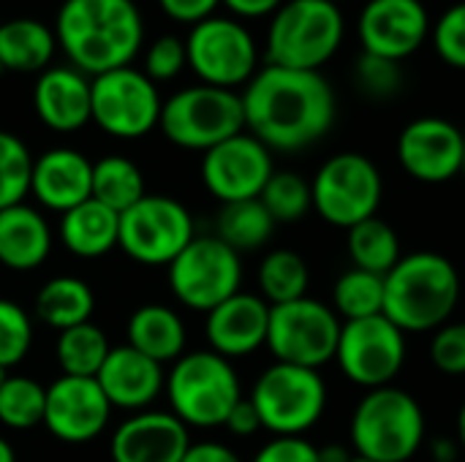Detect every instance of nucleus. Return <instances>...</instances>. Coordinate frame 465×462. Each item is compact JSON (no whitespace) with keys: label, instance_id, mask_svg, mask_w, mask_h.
<instances>
[{"label":"nucleus","instance_id":"nucleus-55","mask_svg":"<svg viewBox=\"0 0 465 462\" xmlns=\"http://www.w3.org/2000/svg\"><path fill=\"white\" fill-rule=\"evenodd\" d=\"M330 3H335V5H341V0H330Z\"/></svg>","mask_w":465,"mask_h":462},{"label":"nucleus","instance_id":"nucleus-1","mask_svg":"<svg viewBox=\"0 0 465 462\" xmlns=\"http://www.w3.org/2000/svg\"><path fill=\"white\" fill-rule=\"evenodd\" d=\"M245 131L270 152H300L322 142L338 117L332 84L322 71L264 65L245 84Z\"/></svg>","mask_w":465,"mask_h":462},{"label":"nucleus","instance_id":"nucleus-26","mask_svg":"<svg viewBox=\"0 0 465 462\" xmlns=\"http://www.w3.org/2000/svg\"><path fill=\"white\" fill-rule=\"evenodd\" d=\"M57 240L76 259H101L117 248L120 212L109 210L95 199H87L60 215Z\"/></svg>","mask_w":465,"mask_h":462},{"label":"nucleus","instance_id":"nucleus-36","mask_svg":"<svg viewBox=\"0 0 465 462\" xmlns=\"http://www.w3.org/2000/svg\"><path fill=\"white\" fill-rule=\"evenodd\" d=\"M46 387L30 376H8L0 384V425L8 430H33L44 425Z\"/></svg>","mask_w":465,"mask_h":462},{"label":"nucleus","instance_id":"nucleus-30","mask_svg":"<svg viewBox=\"0 0 465 462\" xmlns=\"http://www.w3.org/2000/svg\"><path fill=\"white\" fill-rule=\"evenodd\" d=\"M109 351L112 346H109L106 332L93 321L63 329L57 332V340H54L57 368L63 376H74V378H95Z\"/></svg>","mask_w":465,"mask_h":462},{"label":"nucleus","instance_id":"nucleus-23","mask_svg":"<svg viewBox=\"0 0 465 462\" xmlns=\"http://www.w3.org/2000/svg\"><path fill=\"white\" fill-rule=\"evenodd\" d=\"M30 196L38 207L68 212L93 196V161L74 147H52L33 158Z\"/></svg>","mask_w":465,"mask_h":462},{"label":"nucleus","instance_id":"nucleus-11","mask_svg":"<svg viewBox=\"0 0 465 462\" xmlns=\"http://www.w3.org/2000/svg\"><path fill=\"white\" fill-rule=\"evenodd\" d=\"M193 237V215L174 196L147 193L120 212L117 248L142 267H169Z\"/></svg>","mask_w":465,"mask_h":462},{"label":"nucleus","instance_id":"nucleus-42","mask_svg":"<svg viewBox=\"0 0 465 462\" xmlns=\"http://www.w3.org/2000/svg\"><path fill=\"white\" fill-rule=\"evenodd\" d=\"M188 65L185 54V38L177 35H158L147 49H144V74L158 84V82H172L174 76L183 74Z\"/></svg>","mask_w":465,"mask_h":462},{"label":"nucleus","instance_id":"nucleus-40","mask_svg":"<svg viewBox=\"0 0 465 462\" xmlns=\"http://www.w3.org/2000/svg\"><path fill=\"white\" fill-rule=\"evenodd\" d=\"M33 349V319L14 302L0 297V370L16 368Z\"/></svg>","mask_w":465,"mask_h":462},{"label":"nucleus","instance_id":"nucleus-34","mask_svg":"<svg viewBox=\"0 0 465 462\" xmlns=\"http://www.w3.org/2000/svg\"><path fill=\"white\" fill-rule=\"evenodd\" d=\"M256 280H259V297L270 308L302 300L308 297V283H311L308 261L289 248L270 251L259 264Z\"/></svg>","mask_w":465,"mask_h":462},{"label":"nucleus","instance_id":"nucleus-12","mask_svg":"<svg viewBox=\"0 0 465 462\" xmlns=\"http://www.w3.org/2000/svg\"><path fill=\"white\" fill-rule=\"evenodd\" d=\"M163 98L139 68L123 65L90 79V123L114 139H142L158 128Z\"/></svg>","mask_w":465,"mask_h":462},{"label":"nucleus","instance_id":"nucleus-10","mask_svg":"<svg viewBox=\"0 0 465 462\" xmlns=\"http://www.w3.org/2000/svg\"><path fill=\"white\" fill-rule=\"evenodd\" d=\"M313 210L335 229H351L379 215L384 180L379 166L362 152H338L327 158L311 180Z\"/></svg>","mask_w":465,"mask_h":462},{"label":"nucleus","instance_id":"nucleus-29","mask_svg":"<svg viewBox=\"0 0 465 462\" xmlns=\"http://www.w3.org/2000/svg\"><path fill=\"white\" fill-rule=\"evenodd\" d=\"M93 313H95V294L90 283L76 275L49 278L33 300V316L54 332L84 324L93 319Z\"/></svg>","mask_w":465,"mask_h":462},{"label":"nucleus","instance_id":"nucleus-43","mask_svg":"<svg viewBox=\"0 0 465 462\" xmlns=\"http://www.w3.org/2000/svg\"><path fill=\"white\" fill-rule=\"evenodd\" d=\"M430 359L444 376H465V321H447L433 332Z\"/></svg>","mask_w":465,"mask_h":462},{"label":"nucleus","instance_id":"nucleus-16","mask_svg":"<svg viewBox=\"0 0 465 462\" xmlns=\"http://www.w3.org/2000/svg\"><path fill=\"white\" fill-rule=\"evenodd\" d=\"M272 172V152L248 131L215 144L202 155V182L221 204L259 199Z\"/></svg>","mask_w":465,"mask_h":462},{"label":"nucleus","instance_id":"nucleus-15","mask_svg":"<svg viewBox=\"0 0 465 462\" xmlns=\"http://www.w3.org/2000/svg\"><path fill=\"white\" fill-rule=\"evenodd\" d=\"M335 362L351 384L368 392L392 387L406 365V335L384 313L343 321Z\"/></svg>","mask_w":465,"mask_h":462},{"label":"nucleus","instance_id":"nucleus-21","mask_svg":"<svg viewBox=\"0 0 465 462\" xmlns=\"http://www.w3.org/2000/svg\"><path fill=\"white\" fill-rule=\"evenodd\" d=\"M270 305L251 291H237L210 313H204V338L210 351L223 359H242L267 346Z\"/></svg>","mask_w":465,"mask_h":462},{"label":"nucleus","instance_id":"nucleus-56","mask_svg":"<svg viewBox=\"0 0 465 462\" xmlns=\"http://www.w3.org/2000/svg\"><path fill=\"white\" fill-rule=\"evenodd\" d=\"M0 74H3V68H0Z\"/></svg>","mask_w":465,"mask_h":462},{"label":"nucleus","instance_id":"nucleus-9","mask_svg":"<svg viewBox=\"0 0 465 462\" xmlns=\"http://www.w3.org/2000/svg\"><path fill=\"white\" fill-rule=\"evenodd\" d=\"M172 297L196 313H210L242 291V259L215 234H196L166 267Z\"/></svg>","mask_w":465,"mask_h":462},{"label":"nucleus","instance_id":"nucleus-49","mask_svg":"<svg viewBox=\"0 0 465 462\" xmlns=\"http://www.w3.org/2000/svg\"><path fill=\"white\" fill-rule=\"evenodd\" d=\"M351 452L346 447H338V444H330V447H322L319 449V462H351Z\"/></svg>","mask_w":465,"mask_h":462},{"label":"nucleus","instance_id":"nucleus-44","mask_svg":"<svg viewBox=\"0 0 465 462\" xmlns=\"http://www.w3.org/2000/svg\"><path fill=\"white\" fill-rule=\"evenodd\" d=\"M251 462H319V447L302 436H275L267 441Z\"/></svg>","mask_w":465,"mask_h":462},{"label":"nucleus","instance_id":"nucleus-17","mask_svg":"<svg viewBox=\"0 0 465 462\" xmlns=\"http://www.w3.org/2000/svg\"><path fill=\"white\" fill-rule=\"evenodd\" d=\"M465 133L444 117H417L398 136V161L409 177L441 185L463 172Z\"/></svg>","mask_w":465,"mask_h":462},{"label":"nucleus","instance_id":"nucleus-6","mask_svg":"<svg viewBox=\"0 0 465 462\" xmlns=\"http://www.w3.org/2000/svg\"><path fill=\"white\" fill-rule=\"evenodd\" d=\"M425 411L398 387L371 389L354 408L349 438L354 455L371 462H409L425 444Z\"/></svg>","mask_w":465,"mask_h":462},{"label":"nucleus","instance_id":"nucleus-39","mask_svg":"<svg viewBox=\"0 0 465 462\" xmlns=\"http://www.w3.org/2000/svg\"><path fill=\"white\" fill-rule=\"evenodd\" d=\"M403 68L398 60L362 52L354 63V84L371 101H390L403 90Z\"/></svg>","mask_w":465,"mask_h":462},{"label":"nucleus","instance_id":"nucleus-28","mask_svg":"<svg viewBox=\"0 0 465 462\" xmlns=\"http://www.w3.org/2000/svg\"><path fill=\"white\" fill-rule=\"evenodd\" d=\"M57 52L54 27L33 16L0 22V68L11 74H41Z\"/></svg>","mask_w":465,"mask_h":462},{"label":"nucleus","instance_id":"nucleus-33","mask_svg":"<svg viewBox=\"0 0 465 462\" xmlns=\"http://www.w3.org/2000/svg\"><path fill=\"white\" fill-rule=\"evenodd\" d=\"M349 259L357 270L387 275L401 259V237L398 231L379 215L349 229Z\"/></svg>","mask_w":465,"mask_h":462},{"label":"nucleus","instance_id":"nucleus-32","mask_svg":"<svg viewBox=\"0 0 465 462\" xmlns=\"http://www.w3.org/2000/svg\"><path fill=\"white\" fill-rule=\"evenodd\" d=\"M144 174L125 155H104L93 161V196L114 212L131 210L139 199H144Z\"/></svg>","mask_w":465,"mask_h":462},{"label":"nucleus","instance_id":"nucleus-47","mask_svg":"<svg viewBox=\"0 0 465 462\" xmlns=\"http://www.w3.org/2000/svg\"><path fill=\"white\" fill-rule=\"evenodd\" d=\"M183 462H242L234 449H229L226 444L218 441H196L188 447Z\"/></svg>","mask_w":465,"mask_h":462},{"label":"nucleus","instance_id":"nucleus-20","mask_svg":"<svg viewBox=\"0 0 465 462\" xmlns=\"http://www.w3.org/2000/svg\"><path fill=\"white\" fill-rule=\"evenodd\" d=\"M188 428L172 411H139L120 422L109 438L112 462H183L191 447Z\"/></svg>","mask_w":465,"mask_h":462},{"label":"nucleus","instance_id":"nucleus-52","mask_svg":"<svg viewBox=\"0 0 465 462\" xmlns=\"http://www.w3.org/2000/svg\"><path fill=\"white\" fill-rule=\"evenodd\" d=\"M351 462H371V460H365V457H360V455H354V457H351Z\"/></svg>","mask_w":465,"mask_h":462},{"label":"nucleus","instance_id":"nucleus-27","mask_svg":"<svg viewBox=\"0 0 465 462\" xmlns=\"http://www.w3.org/2000/svg\"><path fill=\"white\" fill-rule=\"evenodd\" d=\"M125 338L128 346L136 349L139 354L166 365V362H177L185 354V324L180 319V313L169 305L161 302H147L139 305L125 324Z\"/></svg>","mask_w":465,"mask_h":462},{"label":"nucleus","instance_id":"nucleus-46","mask_svg":"<svg viewBox=\"0 0 465 462\" xmlns=\"http://www.w3.org/2000/svg\"><path fill=\"white\" fill-rule=\"evenodd\" d=\"M223 428H226L232 436H237V438H251V436H256V433L262 430V419H259L253 403H251L248 398H242V400L232 408V414H229V419H226Z\"/></svg>","mask_w":465,"mask_h":462},{"label":"nucleus","instance_id":"nucleus-37","mask_svg":"<svg viewBox=\"0 0 465 462\" xmlns=\"http://www.w3.org/2000/svg\"><path fill=\"white\" fill-rule=\"evenodd\" d=\"M259 202L272 215L275 223H297L313 210L311 182L297 172H272Z\"/></svg>","mask_w":465,"mask_h":462},{"label":"nucleus","instance_id":"nucleus-19","mask_svg":"<svg viewBox=\"0 0 465 462\" xmlns=\"http://www.w3.org/2000/svg\"><path fill=\"white\" fill-rule=\"evenodd\" d=\"M357 30L362 52L403 63L430 35V14L422 0H368Z\"/></svg>","mask_w":465,"mask_h":462},{"label":"nucleus","instance_id":"nucleus-54","mask_svg":"<svg viewBox=\"0 0 465 462\" xmlns=\"http://www.w3.org/2000/svg\"><path fill=\"white\" fill-rule=\"evenodd\" d=\"M460 174H463V177H465V152H463V172H460Z\"/></svg>","mask_w":465,"mask_h":462},{"label":"nucleus","instance_id":"nucleus-13","mask_svg":"<svg viewBox=\"0 0 465 462\" xmlns=\"http://www.w3.org/2000/svg\"><path fill=\"white\" fill-rule=\"evenodd\" d=\"M188 68L202 84L237 90L259 71V46L251 30L234 16H210L185 38Z\"/></svg>","mask_w":465,"mask_h":462},{"label":"nucleus","instance_id":"nucleus-25","mask_svg":"<svg viewBox=\"0 0 465 462\" xmlns=\"http://www.w3.org/2000/svg\"><path fill=\"white\" fill-rule=\"evenodd\" d=\"M54 245V231L44 212L30 204L0 210V267L11 272L38 270Z\"/></svg>","mask_w":465,"mask_h":462},{"label":"nucleus","instance_id":"nucleus-51","mask_svg":"<svg viewBox=\"0 0 465 462\" xmlns=\"http://www.w3.org/2000/svg\"><path fill=\"white\" fill-rule=\"evenodd\" d=\"M458 441H460V449L465 452V403L460 406V414H458Z\"/></svg>","mask_w":465,"mask_h":462},{"label":"nucleus","instance_id":"nucleus-24","mask_svg":"<svg viewBox=\"0 0 465 462\" xmlns=\"http://www.w3.org/2000/svg\"><path fill=\"white\" fill-rule=\"evenodd\" d=\"M33 112L54 133H74L90 123V76L74 65H49L33 84Z\"/></svg>","mask_w":465,"mask_h":462},{"label":"nucleus","instance_id":"nucleus-45","mask_svg":"<svg viewBox=\"0 0 465 462\" xmlns=\"http://www.w3.org/2000/svg\"><path fill=\"white\" fill-rule=\"evenodd\" d=\"M161 11L174 19V22H183V25H199L210 16H215L221 0H158Z\"/></svg>","mask_w":465,"mask_h":462},{"label":"nucleus","instance_id":"nucleus-7","mask_svg":"<svg viewBox=\"0 0 465 462\" xmlns=\"http://www.w3.org/2000/svg\"><path fill=\"white\" fill-rule=\"evenodd\" d=\"M158 128L174 147L207 152L245 131L242 95L202 82L183 87L163 101Z\"/></svg>","mask_w":465,"mask_h":462},{"label":"nucleus","instance_id":"nucleus-3","mask_svg":"<svg viewBox=\"0 0 465 462\" xmlns=\"http://www.w3.org/2000/svg\"><path fill=\"white\" fill-rule=\"evenodd\" d=\"M460 302V275L455 264L433 251L403 256L384 275V316L403 332H436Z\"/></svg>","mask_w":465,"mask_h":462},{"label":"nucleus","instance_id":"nucleus-38","mask_svg":"<svg viewBox=\"0 0 465 462\" xmlns=\"http://www.w3.org/2000/svg\"><path fill=\"white\" fill-rule=\"evenodd\" d=\"M33 155L27 144L11 133L0 131V210L22 204L30 196Z\"/></svg>","mask_w":465,"mask_h":462},{"label":"nucleus","instance_id":"nucleus-53","mask_svg":"<svg viewBox=\"0 0 465 462\" xmlns=\"http://www.w3.org/2000/svg\"><path fill=\"white\" fill-rule=\"evenodd\" d=\"M3 378H5V370H0V384H3Z\"/></svg>","mask_w":465,"mask_h":462},{"label":"nucleus","instance_id":"nucleus-2","mask_svg":"<svg viewBox=\"0 0 465 462\" xmlns=\"http://www.w3.org/2000/svg\"><path fill=\"white\" fill-rule=\"evenodd\" d=\"M54 38L68 65L93 79L131 65L144 41V19L134 0H63Z\"/></svg>","mask_w":465,"mask_h":462},{"label":"nucleus","instance_id":"nucleus-35","mask_svg":"<svg viewBox=\"0 0 465 462\" xmlns=\"http://www.w3.org/2000/svg\"><path fill=\"white\" fill-rule=\"evenodd\" d=\"M332 310L343 321L371 319L384 313V278L365 270H346L332 289Z\"/></svg>","mask_w":465,"mask_h":462},{"label":"nucleus","instance_id":"nucleus-8","mask_svg":"<svg viewBox=\"0 0 465 462\" xmlns=\"http://www.w3.org/2000/svg\"><path fill=\"white\" fill-rule=\"evenodd\" d=\"M272 436H305L327 408V384L319 370L272 362L253 384L248 398Z\"/></svg>","mask_w":465,"mask_h":462},{"label":"nucleus","instance_id":"nucleus-41","mask_svg":"<svg viewBox=\"0 0 465 462\" xmlns=\"http://www.w3.org/2000/svg\"><path fill=\"white\" fill-rule=\"evenodd\" d=\"M430 41L436 54L447 65L465 71V0L450 5L436 19V25L430 27Z\"/></svg>","mask_w":465,"mask_h":462},{"label":"nucleus","instance_id":"nucleus-48","mask_svg":"<svg viewBox=\"0 0 465 462\" xmlns=\"http://www.w3.org/2000/svg\"><path fill=\"white\" fill-rule=\"evenodd\" d=\"M221 5H226L234 19H262L272 16L283 0H221Z\"/></svg>","mask_w":465,"mask_h":462},{"label":"nucleus","instance_id":"nucleus-4","mask_svg":"<svg viewBox=\"0 0 465 462\" xmlns=\"http://www.w3.org/2000/svg\"><path fill=\"white\" fill-rule=\"evenodd\" d=\"M346 38L341 5L330 0H283L267 27V65L322 71Z\"/></svg>","mask_w":465,"mask_h":462},{"label":"nucleus","instance_id":"nucleus-31","mask_svg":"<svg viewBox=\"0 0 465 462\" xmlns=\"http://www.w3.org/2000/svg\"><path fill=\"white\" fill-rule=\"evenodd\" d=\"M275 226L278 223L264 210V204L259 199H248V202L221 204V212L215 221V237L242 256L248 251L264 248L270 237L275 234Z\"/></svg>","mask_w":465,"mask_h":462},{"label":"nucleus","instance_id":"nucleus-22","mask_svg":"<svg viewBox=\"0 0 465 462\" xmlns=\"http://www.w3.org/2000/svg\"><path fill=\"white\" fill-rule=\"evenodd\" d=\"M95 381L112 408L139 414L147 411L161 398L166 387V370L161 362L139 354L125 343V346H112Z\"/></svg>","mask_w":465,"mask_h":462},{"label":"nucleus","instance_id":"nucleus-5","mask_svg":"<svg viewBox=\"0 0 465 462\" xmlns=\"http://www.w3.org/2000/svg\"><path fill=\"white\" fill-rule=\"evenodd\" d=\"M172 414L191 430L223 428L232 408L242 400V384L229 359L204 349L185 351L166 373L163 387Z\"/></svg>","mask_w":465,"mask_h":462},{"label":"nucleus","instance_id":"nucleus-14","mask_svg":"<svg viewBox=\"0 0 465 462\" xmlns=\"http://www.w3.org/2000/svg\"><path fill=\"white\" fill-rule=\"evenodd\" d=\"M341 327L343 321L338 319L332 305H324L311 297L286 305H272L267 349L275 362L322 370L327 362L335 359Z\"/></svg>","mask_w":465,"mask_h":462},{"label":"nucleus","instance_id":"nucleus-50","mask_svg":"<svg viewBox=\"0 0 465 462\" xmlns=\"http://www.w3.org/2000/svg\"><path fill=\"white\" fill-rule=\"evenodd\" d=\"M0 462H16V452H14V447L0 436Z\"/></svg>","mask_w":465,"mask_h":462},{"label":"nucleus","instance_id":"nucleus-18","mask_svg":"<svg viewBox=\"0 0 465 462\" xmlns=\"http://www.w3.org/2000/svg\"><path fill=\"white\" fill-rule=\"evenodd\" d=\"M112 411L114 408L95 378L60 376L46 387L44 428L52 438L79 447L95 441L106 430Z\"/></svg>","mask_w":465,"mask_h":462}]
</instances>
